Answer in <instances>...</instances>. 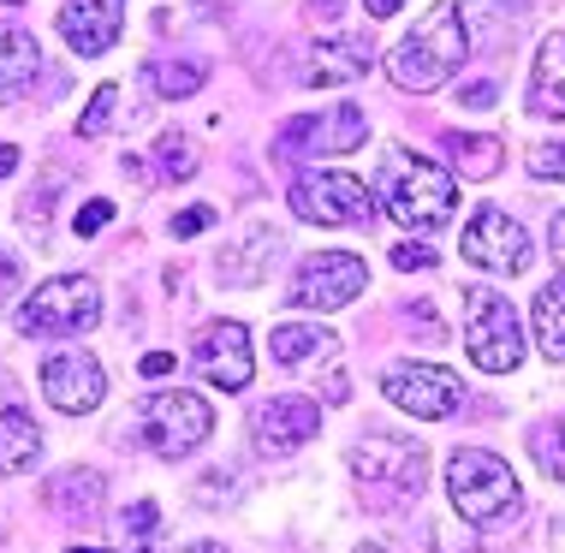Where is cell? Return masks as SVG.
<instances>
[{
    "instance_id": "12",
    "label": "cell",
    "mask_w": 565,
    "mask_h": 553,
    "mask_svg": "<svg viewBox=\"0 0 565 553\" xmlns=\"http://www.w3.org/2000/svg\"><path fill=\"white\" fill-rule=\"evenodd\" d=\"M316 435H322V405H316V398L286 393V398H263V405L250 411V440L263 458H286V453L310 447Z\"/></svg>"
},
{
    "instance_id": "9",
    "label": "cell",
    "mask_w": 565,
    "mask_h": 553,
    "mask_svg": "<svg viewBox=\"0 0 565 553\" xmlns=\"http://www.w3.org/2000/svg\"><path fill=\"white\" fill-rule=\"evenodd\" d=\"M370 286V268H363V256L351 251H322V256H303L298 274H292V291L286 298L298 304V310H345L358 291Z\"/></svg>"
},
{
    "instance_id": "34",
    "label": "cell",
    "mask_w": 565,
    "mask_h": 553,
    "mask_svg": "<svg viewBox=\"0 0 565 553\" xmlns=\"http://www.w3.org/2000/svg\"><path fill=\"white\" fill-rule=\"evenodd\" d=\"M137 369H143L149 381H167V375H173V369H179V358H173V351H149V358L137 363Z\"/></svg>"
},
{
    "instance_id": "39",
    "label": "cell",
    "mask_w": 565,
    "mask_h": 553,
    "mask_svg": "<svg viewBox=\"0 0 565 553\" xmlns=\"http://www.w3.org/2000/svg\"><path fill=\"white\" fill-rule=\"evenodd\" d=\"M12 167H19V149H12V143H0V179H7Z\"/></svg>"
},
{
    "instance_id": "15",
    "label": "cell",
    "mask_w": 565,
    "mask_h": 553,
    "mask_svg": "<svg viewBox=\"0 0 565 553\" xmlns=\"http://www.w3.org/2000/svg\"><path fill=\"white\" fill-rule=\"evenodd\" d=\"M196 369H203L209 387L244 393V387H250V375H256L250 328H244V321H215V328H203V340H196Z\"/></svg>"
},
{
    "instance_id": "4",
    "label": "cell",
    "mask_w": 565,
    "mask_h": 553,
    "mask_svg": "<svg viewBox=\"0 0 565 553\" xmlns=\"http://www.w3.org/2000/svg\"><path fill=\"white\" fill-rule=\"evenodd\" d=\"M215 428V411H209L203 393H185V387H167V393H149L137 398V440H143L156 458H185L209 440Z\"/></svg>"
},
{
    "instance_id": "3",
    "label": "cell",
    "mask_w": 565,
    "mask_h": 553,
    "mask_svg": "<svg viewBox=\"0 0 565 553\" xmlns=\"http://www.w3.org/2000/svg\"><path fill=\"white\" fill-rule=\"evenodd\" d=\"M447 494L458 506V518L477 530H494V524H512L518 506H524V488L507 458L482 453V447H458L447 458Z\"/></svg>"
},
{
    "instance_id": "1",
    "label": "cell",
    "mask_w": 565,
    "mask_h": 553,
    "mask_svg": "<svg viewBox=\"0 0 565 553\" xmlns=\"http://www.w3.org/2000/svg\"><path fill=\"white\" fill-rule=\"evenodd\" d=\"M470 54V24H465V7L458 0H440V7L423 19L399 49L387 54V72L399 89H417V96H429L452 78L458 66H465Z\"/></svg>"
},
{
    "instance_id": "18",
    "label": "cell",
    "mask_w": 565,
    "mask_h": 553,
    "mask_svg": "<svg viewBox=\"0 0 565 553\" xmlns=\"http://www.w3.org/2000/svg\"><path fill=\"white\" fill-rule=\"evenodd\" d=\"M268 351L280 369H310V363H333L340 358V333L316 328V321H286V328L268 333Z\"/></svg>"
},
{
    "instance_id": "40",
    "label": "cell",
    "mask_w": 565,
    "mask_h": 553,
    "mask_svg": "<svg viewBox=\"0 0 565 553\" xmlns=\"http://www.w3.org/2000/svg\"><path fill=\"white\" fill-rule=\"evenodd\" d=\"M310 12H316V19H333V12H340V0H310Z\"/></svg>"
},
{
    "instance_id": "23",
    "label": "cell",
    "mask_w": 565,
    "mask_h": 553,
    "mask_svg": "<svg viewBox=\"0 0 565 553\" xmlns=\"http://www.w3.org/2000/svg\"><path fill=\"white\" fill-rule=\"evenodd\" d=\"M530 321H536V345L559 363L565 358V280H547L536 291V310H530Z\"/></svg>"
},
{
    "instance_id": "30",
    "label": "cell",
    "mask_w": 565,
    "mask_h": 553,
    "mask_svg": "<svg viewBox=\"0 0 565 553\" xmlns=\"http://www.w3.org/2000/svg\"><path fill=\"white\" fill-rule=\"evenodd\" d=\"M530 173L536 179H565V143H536L530 149Z\"/></svg>"
},
{
    "instance_id": "33",
    "label": "cell",
    "mask_w": 565,
    "mask_h": 553,
    "mask_svg": "<svg viewBox=\"0 0 565 553\" xmlns=\"http://www.w3.org/2000/svg\"><path fill=\"white\" fill-rule=\"evenodd\" d=\"M156 518H161L156 506H149V500H137L131 512H126V535H149V530H156Z\"/></svg>"
},
{
    "instance_id": "5",
    "label": "cell",
    "mask_w": 565,
    "mask_h": 553,
    "mask_svg": "<svg viewBox=\"0 0 565 553\" xmlns=\"http://www.w3.org/2000/svg\"><path fill=\"white\" fill-rule=\"evenodd\" d=\"M465 351L470 363L488 375H512L524 363V328H518L512 298H500L494 286H470L465 291Z\"/></svg>"
},
{
    "instance_id": "21",
    "label": "cell",
    "mask_w": 565,
    "mask_h": 553,
    "mask_svg": "<svg viewBox=\"0 0 565 553\" xmlns=\"http://www.w3.org/2000/svg\"><path fill=\"white\" fill-rule=\"evenodd\" d=\"M447 161H452V173H465V179H494L500 167H507V143L488 137V131H452Z\"/></svg>"
},
{
    "instance_id": "26",
    "label": "cell",
    "mask_w": 565,
    "mask_h": 553,
    "mask_svg": "<svg viewBox=\"0 0 565 553\" xmlns=\"http://www.w3.org/2000/svg\"><path fill=\"white\" fill-rule=\"evenodd\" d=\"M530 453L542 458V470L554 476V482H565V411H554L547 423L530 428Z\"/></svg>"
},
{
    "instance_id": "2",
    "label": "cell",
    "mask_w": 565,
    "mask_h": 553,
    "mask_svg": "<svg viewBox=\"0 0 565 553\" xmlns=\"http://www.w3.org/2000/svg\"><path fill=\"white\" fill-rule=\"evenodd\" d=\"M381 196H387L393 221H399L405 233H435V226H447L452 209H458V179L447 173V167H435L429 156H417V149L393 143Z\"/></svg>"
},
{
    "instance_id": "20",
    "label": "cell",
    "mask_w": 565,
    "mask_h": 553,
    "mask_svg": "<svg viewBox=\"0 0 565 553\" xmlns=\"http://www.w3.org/2000/svg\"><path fill=\"white\" fill-rule=\"evenodd\" d=\"M530 107L542 119H565V30L542 42L536 54V78H530Z\"/></svg>"
},
{
    "instance_id": "38",
    "label": "cell",
    "mask_w": 565,
    "mask_h": 553,
    "mask_svg": "<svg viewBox=\"0 0 565 553\" xmlns=\"http://www.w3.org/2000/svg\"><path fill=\"white\" fill-rule=\"evenodd\" d=\"M399 7H405V0H363V12H370V19H393Z\"/></svg>"
},
{
    "instance_id": "14",
    "label": "cell",
    "mask_w": 565,
    "mask_h": 553,
    "mask_svg": "<svg viewBox=\"0 0 565 553\" xmlns=\"http://www.w3.org/2000/svg\"><path fill=\"white\" fill-rule=\"evenodd\" d=\"M363 137H370V126H363V107H333L328 119H292L280 137H274V149L280 156H351V149H363Z\"/></svg>"
},
{
    "instance_id": "11",
    "label": "cell",
    "mask_w": 565,
    "mask_h": 553,
    "mask_svg": "<svg viewBox=\"0 0 565 553\" xmlns=\"http://www.w3.org/2000/svg\"><path fill=\"white\" fill-rule=\"evenodd\" d=\"M465 263L482 274H524L530 268V233L512 221L507 209H477L465 226Z\"/></svg>"
},
{
    "instance_id": "32",
    "label": "cell",
    "mask_w": 565,
    "mask_h": 553,
    "mask_svg": "<svg viewBox=\"0 0 565 553\" xmlns=\"http://www.w3.org/2000/svg\"><path fill=\"white\" fill-rule=\"evenodd\" d=\"M393 268L423 274V268H435V251H429V244H399V251H393Z\"/></svg>"
},
{
    "instance_id": "22",
    "label": "cell",
    "mask_w": 565,
    "mask_h": 553,
    "mask_svg": "<svg viewBox=\"0 0 565 553\" xmlns=\"http://www.w3.org/2000/svg\"><path fill=\"white\" fill-rule=\"evenodd\" d=\"M36 458H42L36 423H30L19 405H7V411H0V470H7V476H24V470H36Z\"/></svg>"
},
{
    "instance_id": "16",
    "label": "cell",
    "mask_w": 565,
    "mask_h": 553,
    "mask_svg": "<svg viewBox=\"0 0 565 553\" xmlns=\"http://www.w3.org/2000/svg\"><path fill=\"white\" fill-rule=\"evenodd\" d=\"M375 66V42L363 30H333L322 36L310 54H303V84L310 89H333V84H351Z\"/></svg>"
},
{
    "instance_id": "43",
    "label": "cell",
    "mask_w": 565,
    "mask_h": 553,
    "mask_svg": "<svg viewBox=\"0 0 565 553\" xmlns=\"http://www.w3.org/2000/svg\"><path fill=\"white\" fill-rule=\"evenodd\" d=\"M72 553H108V547H72Z\"/></svg>"
},
{
    "instance_id": "44",
    "label": "cell",
    "mask_w": 565,
    "mask_h": 553,
    "mask_svg": "<svg viewBox=\"0 0 565 553\" xmlns=\"http://www.w3.org/2000/svg\"><path fill=\"white\" fill-rule=\"evenodd\" d=\"M12 7H19V0H12Z\"/></svg>"
},
{
    "instance_id": "29",
    "label": "cell",
    "mask_w": 565,
    "mask_h": 553,
    "mask_svg": "<svg viewBox=\"0 0 565 553\" xmlns=\"http://www.w3.org/2000/svg\"><path fill=\"white\" fill-rule=\"evenodd\" d=\"M108 221H114V203H108V196H89V203L72 214V233H78V238H96Z\"/></svg>"
},
{
    "instance_id": "27",
    "label": "cell",
    "mask_w": 565,
    "mask_h": 553,
    "mask_svg": "<svg viewBox=\"0 0 565 553\" xmlns=\"http://www.w3.org/2000/svg\"><path fill=\"white\" fill-rule=\"evenodd\" d=\"M156 167H161V179H196V149L185 143L179 131H161V143H156Z\"/></svg>"
},
{
    "instance_id": "35",
    "label": "cell",
    "mask_w": 565,
    "mask_h": 553,
    "mask_svg": "<svg viewBox=\"0 0 565 553\" xmlns=\"http://www.w3.org/2000/svg\"><path fill=\"white\" fill-rule=\"evenodd\" d=\"M12 286H19V256H12V251H0V304L12 298Z\"/></svg>"
},
{
    "instance_id": "42",
    "label": "cell",
    "mask_w": 565,
    "mask_h": 553,
    "mask_svg": "<svg viewBox=\"0 0 565 553\" xmlns=\"http://www.w3.org/2000/svg\"><path fill=\"white\" fill-rule=\"evenodd\" d=\"M358 553H393V547H381V542H363Z\"/></svg>"
},
{
    "instance_id": "19",
    "label": "cell",
    "mask_w": 565,
    "mask_h": 553,
    "mask_svg": "<svg viewBox=\"0 0 565 553\" xmlns=\"http://www.w3.org/2000/svg\"><path fill=\"white\" fill-rule=\"evenodd\" d=\"M42 72V49L36 36H30L24 24H0V107L30 96V84H36Z\"/></svg>"
},
{
    "instance_id": "37",
    "label": "cell",
    "mask_w": 565,
    "mask_h": 553,
    "mask_svg": "<svg viewBox=\"0 0 565 553\" xmlns=\"http://www.w3.org/2000/svg\"><path fill=\"white\" fill-rule=\"evenodd\" d=\"M547 244H554V263L565 268V209L554 214V226H547Z\"/></svg>"
},
{
    "instance_id": "25",
    "label": "cell",
    "mask_w": 565,
    "mask_h": 553,
    "mask_svg": "<svg viewBox=\"0 0 565 553\" xmlns=\"http://www.w3.org/2000/svg\"><path fill=\"white\" fill-rule=\"evenodd\" d=\"M149 78H156V96H167V102H179V96H196L203 89V78H209V66L203 60H156L149 66Z\"/></svg>"
},
{
    "instance_id": "41",
    "label": "cell",
    "mask_w": 565,
    "mask_h": 553,
    "mask_svg": "<svg viewBox=\"0 0 565 553\" xmlns=\"http://www.w3.org/2000/svg\"><path fill=\"white\" fill-rule=\"evenodd\" d=\"M185 553H226V547H221V542H191Z\"/></svg>"
},
{
    "instance_id": "24",
    "label": "cell",
    "mask_w": 565,
    "mask_h": 553,
    "mask_svg": "<svg viewBox=\"0 0 565 553\" xmlns=\"http://www.w3.org/2000/svg\"><path fill=\"white\" fill-rule=\"evenodd\" d=\"M49 500H54V512H66V518H96V512H102V476H96V470H66V476H54Z\"/></svg>"
},
{
    "instance_id": "7",
    "label": "cell",
    "mask_w": 565,
    "mask_h": 553,
    "mask_svg": "<svg viewBox=\"0 0 565 553\" xmlns=\"http://www.w3.org/2000/svg\"><path fill=\"white\" fill-rule=\"evenodd\" d=\"M292 214L310 226H370L375 221V191L358 173L316 167V173L292 179Z\"/></svg>"
},
{
    "instance_id": "17",
    "label": "cell",
    "mask_w": 565,
    "mask_h": 553,
    "mask_svg": "<svg viewBox=\"0 0 565 553\" xmlns=\"http://www.w3.org/2000/svg\"><path fill=\"white\" fill-rule=\"evenodd\" d=\"M119 30H126V0H66L60 7V36L84 60L108 54L119 42Z\"/></svg>"
},
{
    "instance_id": "8",
    "label": "cell",
    "mask_w": 565,
    "mask_h": 553,
    "mask_svg": "<svg viewBox=\"0 0 565 553\" xmlns=\"http://www.w3.org/2000/svg\"><path fill=\"white\" fill-rule=\"evenodd\" d=\"M381 393H387L399 411H411V417H423V423H440V417H452V411L465 405V381H458L452 369H440V363H387L381 369Z\"/></svg>"
},
{
    "instance_id": "36",
    "label": "cell",
    "mask_w": 565,
    "mask_h": 553,
    "mask_svg": "<svg viewBox=\"0 0 565 553\" xmlns=\"http://www.w3.org/2000/svg\"><path fill=\"white\" fill-rule=\"evenodd\" d=\"M494 96H500V84H470V89H458V102H465V107H488Z\"/></svg>"
},
{
    "instance_id": "13",
    "label": "cell",
    "mask_w": 565,
    "mask_h": 553,
    "mask_svg": "<svg viewBox=\"0 0 565 553\" xmlns=\"http://www.w3.org/2000/svg\"><path fill=\"white\" fill-rule=\"evenodd\" d=\"M42 398L66 417H89V411L108 398V369H102L89 351H54L42 363Z\"/></svg>"
},
{
    "instance_id": "31",
    "label": "cell",
    "mask_w": 565,
    "mask_h": 553,
    "mask_svg": "<svg viewBox=\"0 0 565 553\" xmlns=\"http://www.w3.org/2000/svg\"><path fill=\"white\" fill-rule=\"evenodd\" d=\"M209 226H215V209L209 203H191V209L173 214V238H196V233H209Z\"/></svg>"
},
{
    "instance_id": "28",
    "label": "cell",
    "mask_w": 565,
    "mask_h": 553,
    "mask_svg": "<svg viewBox=\"0 0 565 553\" xmlns=\"http://www.w3.org/2000/svg\"><path fill=\"white\" fill-rule=\"evenodd\" d=\"M114 107H119V84H96V96H89L84 114H78V131L102 137V131H108V119H114Z\"/></svg>"
},
{
    "instance_id": "10",
    "label": "cell",
    "mask_w": 565,
    "mask_h": 553,
    "mask_svg": "<svg viewBox=\"0 0 565 553\" xmlns=\"http://www.w3.org/2000/svg\"><path fill=\"white\" fill-rule=\"evenodd\" d=\"M351 470L370 488H393V494H423V476H429V453L405 435H370L351 447Z\"/></svg>"
},
{
    "instance_id": "6",
    "label": "cell",
    "mask_w": 565,
    "mask_h": 553,
    "mask_svg": "<svg viewBox=\"0 0 565 553\" xmlns=\"http://www.w3.org/2000/svg\"><path fill=\"white\" fill-rule=\"evenodd\" d=\"M102 316V286L89 274H54L24 298L19 310V333H49V340H66V333L96 328Z\"/></svg>"
}]
</instances>
